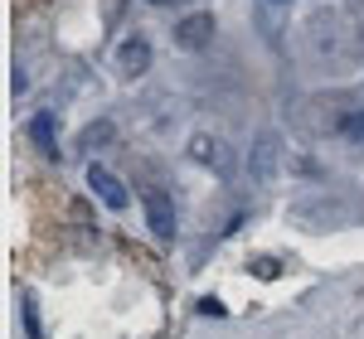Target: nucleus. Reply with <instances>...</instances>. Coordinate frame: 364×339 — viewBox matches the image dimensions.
Returning <instances> with one entry per match:
<instances>
[{"instance_id":"1","label":"nucleus","mask_w":364,"mask_h":339,"mask_svg":"<svg viewBox=\"0 0 364 339\" xmlns=\"http://www.w3.org/2000/svg\"><path fill=\"white\" fill-rule=\"evenodd\" d=\"M306 49H311V58H316L326 73H355V68L364 63V25L350 15V10L326 5V10L311 15Z\"/></svg>"},{"instance_id":"2","label":"nucleus","mask_w":364,"mask_h":339,"mask_svg":"<svg viewBox=\"0 0 364 339\" xmlns=\"http://www.w3.org/2000/svg\"><path fill=\"white\" fill-rule=\"evenodd\" d=\"M141 209H146V228H151L156 238H175V199H170L166 189H146Z\"/></svg>"},{"instance_id":"3","label":"nucleus","mask_w":364,"mask_h":339,"mask_svg":"<svg viewBox=\"0 0 364 339\" xmlns=\"http://www.w3.org/2000/svg\"><path fill=\"white\" fill-rule=\"evenodd\" d=\"M209 39H214V15H209V10H195V15H185V20L175 25V44L190 49V54L204 49Z\"/></svg>"},{"instance_id":"4","label":"nucleus","mask_w":364,"mask_h":339,"mask_svg":"<svg viewBox=\"0 0 364 339\" xmlns=\"http://www.w3.org/2000/svg\"><path fill=\"white\" fill-rule=\"evenodd\" d=\"M146 63H151V44H146V34H127V39L117 44V73H122V78H141Z\"/></svg>"},{"instance_id":"5","label":"nucleus","mask_w":364,"mask_h":339,"mask_svg":"<svg viewBox=\"0 0 364 339\" xmlns=\"http://www.w3.org/2000/svg\"><path fill=\"white\" fill-rule=\"evenodd\" d=\"M87 184H92V194L102 199L107 209H127V189H122V179H117L112 170H102V165H87Z\"/></svg>"},{"instance_id":"6","label":"nucleus","mask_w":364,"mask_h":339,"mask_svg":"<svg viewBox=\"0 0 364 339\" xmlns=\"http://www.w3.org/2000/svg\"><path fill=\"white\" fill-rule=\"evenodd\" d=\"M252 174L257 179H272L277 174V136H257V150H252Z\"/></svg>"},{"instance_id":"7","label":"nucleus","mask_w":364,"mask_h":339,"mask_svg":"<svg viewBox=\"0 0 364 339\" xmlns=\"http://www.w3.org/2000/svg\"><path fill=\"white\" fill-rule=\"evenodd\" d=\"M29 136H34V145H39L44 155H58V136H54V116L49 112L29 116Z\"/></svg>"},{"instance_id":"8","label":"nucleus","mask_w":364,"mask_h":339,"mask_svg":"<svg viewBox=\"0 0 364 339\" xmlns=\"http://www.w3.org/2000/svg\"><path fill=\"white\" fill-rule=\"evenodd\" d=\"M190 155H195L199 165H224V160H219V145H214V136H195V141H190Z\"/></svg>"},{"instance_id":"9","label":"nucleus","mask_w":364,"mask_h":339,"mask_svg":"<svg viewBox=\"0 0 364 339\" xmlns=\"http://www.w3.org/2000/svg\"><path fill=\"white\" fill-rule=\"evenodd\" d=\"M336 131L345 136V141H364V107H360V112H345Z\"/></svg>"},{"instance_id":"10","label":"nucleus","mask_w":364,"mask_h":339,"mask_svg":"<svg viewBox=\"0 0 364 339\" xmlns=\"http://www.w3.org/2000/svg\"><path fill=\"white\" fill-rule=\"evenodd\" d=\"M97 141H112V121H92L83 131V150H92Z\"/></svg>"},{"instance_id":"11","label":"nucleus","mask_w":364,"mask_h":339,"mask_svg":"<svg viewBox=\"0 0 364 339\" xmlns=\"http://www.w3.org/2000/svg\"><path fill=\"white\" fill-rule=\"evenodd\" d=\"M277 272H282V267L272 262V257H257V262H252V277H262V282H272Z\"/></svg>"},{"instance_id":"12","label":"nucleus","mask_w":364,"mask_h":339,"mask_svg":"<svg viewBox=\"0 0 364 339\" xmlns=\"http://www.w3.org/2000/svg\"><path fill=\"white\" fill-rule=\"evenodd\" d=\"M151 5H170V0H151Z\"/></svg>"}]
</instances>
